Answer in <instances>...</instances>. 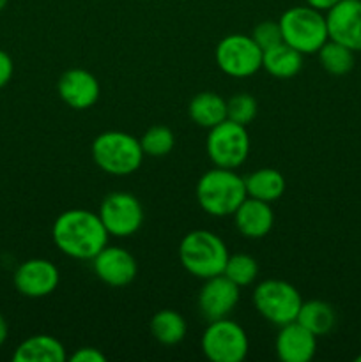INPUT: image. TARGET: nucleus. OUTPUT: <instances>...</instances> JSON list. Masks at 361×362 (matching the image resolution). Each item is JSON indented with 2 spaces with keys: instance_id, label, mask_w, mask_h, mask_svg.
I'll return each instance as SVG.
<instances>
[{
  "instance_id": "nucleus-15",
  "label": "nucleus",
  "mask_w": 361,
  "mask_h": 362,
  "mask_svg": "<svg viewBox=\"0 0 361 362\" xmlns=\"http://www.w3.org/2000/svg\"><path fill=\"white\" fill-rule=\"evenodd\" d=\"M60 99L73 110H88L99 99V81L88 71L73 67L62 73L57 83Z\"/></svg>"
},
{
  "instance_id": "nucleus-1",
  "label": "nucleus",
  "mask_w": 361,
  "mask_h": 362,
  "mask_svg": "<svg viewBox=\"0 0 361 362\" xmlns=\"http://www.w3.org/2000/svg\"><path fill=\"white\" fill-rule=\"evenodd\" d=\"M108 237L99 214L87 209H69L52 226L53 244L73 260H92L108 244Z\"/></svg>"
},
{
  "instance_id": "nucleus-20",
  "label": "nucleus",
  "mask_w": 361,
  "mask_h": 362,
  "mask_svg": "<svg viewBox=\"0 0 361 362\" xmlns=\"http://www.w3.org/2000/svg\"><path fill=\"white\" fill-rule=\"evenodd\" d=\"M188 113L197 126L211 129L227 120V99L216 92H200L190 101Z\"/></svg>"
},
{
  "instance_id": "nucleus-24",
  "label": "nucleus",
  "mask_w": 361,
  "mask_h": 362,
  "mask_svg": "<svg viewBox=\"0 0 361 362\" xmlns=\"http://www.w3.org/2000/svg\"><path fill=\"white\" fill-rule=\"evenodd\" d=\"M319 62H321L322 69L326 73L333 74V76H343V74L350 73L354 67V52L347 46L340 45V42L328 39L321 49L317 52Z\"/></svg>"
},
{
  "instance_id": "nucleus-12",
  "label": "nucleus",
  "mask_w": 361,
  "mask_h": 362,
  "mask_svg": "<svg viewBox=\"0 0 361 362\" xmlns=\"http://www.w3.org/2000/svg\"><path fill=\"white\" fill-rule=\"evenodd\" d=\"M237 303H239V286L234 285L223 274L204 279V285L197 297L198 311L207 322L229 318V315L236 310Z\"/></svg>"
},
{
  "instance_id": "nucleus-3",
  "label": "nucleus",
  "mask_w": 361,
  "mask_h": 362,
  "mask_svg": "<svg viewBox=\"0 0 361 362\" xmlns=\"http://www.w3.org/2000/svg\"><path fill=\"white\" fill-rule=\"evenodd\" d=\"M180 265L191 276L209 279L223 274L229 250L219 235L209 230H193L186 233L179 244Z\"/></svg>"
},
{
  "instance_id": "nucleus-16",
  "label": "nucleus",
  "mask_w": 361,
  "mask_h": 362,
  "mask_svg": "<svg viewBox=\"0 0 361 362\" xmlns=\"http://www.w3.org/2000/svg\"><path fill=\"white\" fill-rule=\"evenodd\" d=\"M275 350L282 362H310L317 352V336L294 320L280 327Z\"/></svg>"
},
{
  "instance_id": "nucleus-30",
  "label": "nucleus",
  "mask_w": 361,
  "mask_h": 362,
  "mask_svg": "<svg viewBox=\"0 0 361 362\" xmlns=\"http://www.w3.org/2000/svg\"><path fill=\"white\" fill-rule=\"evenodd\" d=\"M14 73V64L13 59L9 57V53L0 49V88L6 87L7 83L11 81Z\"/></svg>"
},
{
  "instance_id": "nucleus-7",
  "label": "nucleus",
  "mask_w": 361,
  "mask_h": 362,
  "mask_svg": "<svg viewBox=\"0 0 361 362\" xmlns=\"http://www.w3.org/2000/svg\"><path fill=\"white\" fill-rule=\"evenodd\" d=\"M200 349L211 362H241L246 359L250 341L246 331L237 322L219 318L207 324Z\"/></svg>"
},
{
  "instance_id": "nucleus-34",
  "label": "nucleus",
  "mask_w": 361,
  "mask_h": 362,
  "mask_svg": "<svg viewBox=\"0 0 361 362\" xmlns=\"http://www.w3.org/2000/svg\"><path fill=\"white\" fill-rule=\"evenodd\" d=\"M356 362H361V354H360V356L356 357Z\"/></svg>"
},
{
  "instance_id": "nucleus-26",
  "label": "nucleus",
  "mask_w": 361,
  "mask_h": 362,
  "mask_svg": "<svg viewBox=\"0 0 361 362\" xmlns=\"http://www.w3.org/2000/svg\"><path fill=\"white\" fill-rule=\"evenodd\" d=\"M140 145L145 156H151V158H163V156L172 152L173 145H176V136H173L170 127L152 126L142 134Z\"/></svg>"
},
{
  "instance_id": "nucleus-29",
  "label": "nucleus",
  "mask_w": 361,
  "mask_h": 362,
  "mask_svg": "<svg viewBox=\"0 0 361 362\" xmlns=\"http://www.w3.org/2000/svg\"><path fill=\"white\" fill-rule=\"evenodd\" d=\"M71 362H105L106 356L99 349L94 346H84V349L74 350L69 357Z\"/></svg>"
},
{
  "instance_id": "nucleus-4",
  "label": "nucleus",
  "mask_w": 361,
  "mask_h": 362,
  "mask_svg": "<svg viewBox=\"0 0 361 362\" xmlns=\"http://www.w3.org/2000/svg\"><path fill=\"white\" fill-rule=\"evenodd\" d=\"M92 159L96 166L110 175H131L144 161L138 138L124 131H105L92 141Z\"/></svg>"
},
{
  "instance_id": "nucleus-22",
  "label": "nucleus",
  "mask_w": 361,
  "mask_h": 362,
  "mask_svg": "<svg viewBox=\"0 0 361 362\" xmlns=\"http://www.w3.org/2000/svg\"><path fill=\"white\" fill-rule=\"evenodd\" d=\"M296 322H299L303 327L314 332L315 336H326L333 331L336 325V313L333 306L326 300H306L301 304L299 313H297Z\"/></svg>"
},
{
  "instance_id": "nucleus-23",
  "label": "nucleus",
  "mask_w": 361,
  "mask_h": 362,
  "mask_svg": "<svg viewBox=\"0 0 361 362\" xmlns=\"http://www.w3.org/2000/svg\"><path fill=\"white\" fill-rule=\"evenodd\" d=\"M151 334L158 343L166 346L177 345L184 339L188 331L186 320L173 310H161L151 318Z\"/></svg>"
},
{
  "instance_id": "nucleus-33",
  "label": "nucleus",
  "mask_w": 361,
  "mask_h": 362,
  "mask_svg": "<svg viewBox=\"0 0 361 362\" xmlns=\"http://www.w3.org/2000/svg\"><path fill=\"white\" fill-rule=\"evenodd\" d=\"M7 2H9V0H0V13H2V11H4V9H6Z\"/></svg>"
},
{
  "instance_id": "nucleus-9",
  "label": "nucleus",
  "mask_w": 361,
  "mask_h": 362,
  "mask_svg": "<svg viewBox=\"0 0 361 362\" xmlns=\"http://www.w3.org/2000/svg\"><path fill=\"white\" fill-rule=\"evenodd\" d=\"M216 66L232 78L253 76L262 69V49L251 35L230 34L218 42L214 52Z\"/></svg>"
},
{
  "instance_id": "nucleus-13",
  "label": "nucleus",
  "mask_w": 361,
  "mask_h": 362,
  "mask_svg": "<svg viewBox=\"0 0 361 362\" xmlns=\"http://www.w3.org/2000/svg\"><path fill=\"white\" fill-rule=\"evenodd\" d=\"M92 271L99 281L105 285L120 288L134 281L138 274V264L133 255L120 246L106 244L94 258H92Z\"/></svg>"
},
{
  "instance_id": "nucleus-18",
  "label": "nucleus",
  "mask_w": 361,
  "mask_h": 362,
  "mask_svg": "<svg viewBox=\"0 0 361 362\" xmlns=\"http://www.w3.org/2000/svg\"><path fill=\"white\" fill-rule=\"evenodd\" d=\"M14 362H64L66 349L57 338L35 334L21 341L13 354Z\"/></svg>"
},
{
  "instance_id": "nucleus-31",
  "label": "nucleus",
  "mask_w": 361,
  "mask_h": 362,
  "mask_svg": "<svg viewBox=\"0 0 361 362\" xmlns=\"http://www.w3.org/2000/svg\"><path fill=\"white\" fill-rule=\"evenodd\" d=\"M304 2H306V6L314 7V9L321 11V13L326 14L331 7H335L340 0H304Z\"/></svg>"
},
{
  "instance_id": "nucleus-2",
  "label": "nucleus",
  "mask_w": 361,
  "mask_h": 362,
  "mask_svg": "<svg viewBox=\"0 0 361 362\" xmlns=\"http://www.w3.org/2000/svg\"><path fill=\"white\" fill-rule=\"evenodd\" d=\"M195 197L209 216H232L248 197L244 177L237 175L236 170L214 166L198 179Z\"/></svg>"
},
{
  "instance_id": "nucleus-5",
  "label": "nucleus",
  "mask_w": 361,
  "mask_h": 362,
  "mask_svg": "<svg viewBox=\"0 0 361 362\" xmlns=\"http://www.w3.org/2000/svg\"><path fill=\"white\" fill-rule=\"evenodd\" d=\"M283 42L303 55H314L329 39L326 14L310 6H296L280 16Z\"/></svg>"
},
{
  "instance_id": "nucleus-8",
  "label": "nucleus",
  "mask_w": 361,
  "mask_h": 362,
  "mask_svg": "<svg viewBox=\"0 0 361 362\" xmlns=\"http://www.w3.org/2000/svg\"><path fill=\"white\" fill-rule=\"evenodd\" d=\"M205 148L214 166L230 170L239 168L250 154V136L246 126H241L229 119L223 120L222 124L209 129Z\"/></svg>"
},
{
  "instance_id": "nucleus-19",
  "label": "nucleus",
  "mask_w": 361,
  "mask_h": 362,
  "mask_svg": "<svg viewBox=\"0 0 361 362\" xmlns=\"http://www.w3.org/2000/svg\"><path fill=\"white\" fill-rule=\"evenodd\" d=\"M301 67H303V53L294 49L287 42L282 41L280 45L262 52V69L278 80L294 78Z\"/></svg>"
},
{
  "instance_id": "nucleus-25",
  "label": "nucleus",
  "mask_w": 361,
  "mask_h": 362,
  "mask_svg": "<svg viewBox=\"0 0 361 362\" xmlns=\"http://www.w3.org/2000/svg\"><path fill=\"white\" fill-rule=\"evenodd\" d=\"M223 276L229 278L239 288L241 286H248L257 279L258 264L250 255H229V260H227L225 269H223Z\"/></svg>"
},
{
  "instance_id": "nucleus-17",
  "label": "nucleus",
  "mask_w": 361,
  "mask_h": 362,
  "mask_svg": "<svg viewBox=\"0 0 361 362\" xmlns=\"http://www.w3.org/2000/svg\"><path fill=\"white\" fill-rule=\"evenodd\" d=\"M234 225L246 239H262L275 225V212L268 202L246 197V200L234 212Z\"/></svg>"
},
{
  "instance_id": "nucleus-10",
  "label": "nucleus",
  "mask_w": 361,
  "mask_h": 362,
  "mask_svg": "<svg viewBox=\"0 0 361 362\" xmlns=\"http://www.w3.org/2000/svg\"><path fill=\"white\" fill-rule=\"evenodd\" d=\"M98 214L108 235L119 239L134 235L144 223V207L140 200L126 191H113L105 197Z\"/></svg>"
},
{
  "instance_id": "nucleus-11",
  "label": "nucleus",
  "mask_w": 361,
  "mask_h": 362,
  "mask_svg": "<svg viewBox=\"0 0 361 362\" xmlns=\"http://www.w3.org/2000/svg\"><path fill=\"white\" fill-rule=\"evenodd\" d=\"M14 288L28 299H41L57 290L60 281L59 269L46 258H30L14 271Z\"/></svg>"
},
{
  "instance_id": "nucleus-6",
  "label": "nucleus",
  "mask_w": 361,
  "mask_h": 362,
  "mask_svg": "<svg viewBox=\"0 0 361 362\" xmlns=\"http://www.w3.org/2000/svg\"><path fill=\"white\" fill-rule=\"evenodd\" d=\"M301 304H303V299L296 286L283 279H264L253 290L255 310L264 320L276 327L296 320Z\"/></svg>"
},
{
  "instance_id": "nucleus-27",
  "label": "nucleus",
  "mask_w": 361,
  "mask_h": 362,
  "mask_svg": "<svg viewBox=\"0 0 361 362\" xmlns=\"http://www.w3.org/2000/svg\"><path fill=\"white\" fill-rule=\"evenodd\" d=\"M257 112V101H255L253 95L246 94V92H241V94H236L230 99H227V119L232 120V122L248 126V124L255 120Z\"/></svg>"
},
{
  "instance_id": "nucleus-14",
  "label": "nucleus",
  "mask_w": 361,
  "mask_h": 362,
  "mask_svg": "<svg viewBox=\"0 0 361 362\" xmlns=\"http://www.w3.org/2000/svg\"><path fill=\"white\" fill-rule=\"evenodd\" d=\"M326 23L329 39L361 52V0H340L326 13Z\"/></svg>"
},
{
  "instance_id": "nucleus-32",
  "label": "nucleus",
  "mask_w": 361,
  "mask_h": 362,
  "mask_svg": "<svg viewBox=\"0 0 361 362\" xmlns=\"http://www.w3.org/2000/svg\"><path fill=\"white\" fill-rule=\"evenodd\" d=\"M7 336H9V325H7L6 318L0 315V346L7 341Z\"/></svg>"
},
{
  "instance_id": "nucleus-28",
  "label": "nucleus",
  "mask_w": 361,
  "mask_h": 362,
  "mask_svg": "<svg viewBox=\"0 0 361 362\" xmlns=\"http://www.w3.org/2000/svg\"><path fill=\"white\" fill-rule=\"evenodd\" d=\"M251 39L257 42V46L262 49V52H265V49H269V48H273V46L280 45V42L283 41L280 23H278V21H271V20L262 21V23H258L257 27L253 28Z\"/></svg>"
},
{
  "instance_id": "nucleus-21",
  "label": "nucleus",
  "mask_w": 361,
  "mask_h": 362,
  "mask_svg": "<svg viewBox=\"0 0 361 362\" xmlns=\"http://www.w3.org/2000/svg\"><path fill=\"white\" fill-rule=\"evenodd\" d=\"M244 186L250 198L271 204L285 193V177L275 168H260L244 177Z\"/></svg>"
}]
</instances>
